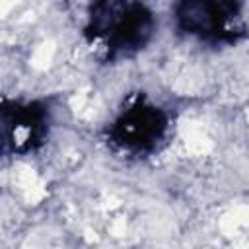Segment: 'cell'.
Masks as SVG:
<instances>
[{"instance_id":"cell-1","label":"cell","mask_w":249,"mask_h":249,"mask_svg":"<svg viewBox=\"0 0 249 249\" xmlns=\"http://www.w3.org/2000/svg\"><path fill=\"white\" fill-rule=\"evenodd\" d=\"M154 14L140 0H93L86 35L109 58L140 51L152 37Z\"/></svg>"},{"instance_id":"cell-2","label":"cell","mask_w":249,"mask_h":249,"mask_svg":"<svg viewBox=\"0 0 249 249\" xmlns=\"http://www.w3.org/2000/svg\"><path fill=\"white\" fill-rule=\"evenodd\" d=\"M239 0H179L177 25L183 33L204 41H233Z\"/></svg>"},{"instance_id":"cell-3","label":"cell","mask_w":249,"mask_h":249,"mask_svg":"<svg viewBox=\"0 0 249 249\" xmlns=\"http://www.w3.org/2000/svg\"><path fill=\"white\" fill-rule=\"evenodd\" d=\"M167 130V115L146 103H136L121 113L111 128V142L119 148L140 154L158 146Z\"/></svg>"},{"instance_id":"cell-4","label":"cell","mask_w":249,"mask_h":249,"mask_svg":"<svg viewBox=\"0 0 249 249\" xmlns=\"http://www.w3.org/2000/svg\"><path fill=\"white\" fill-rule=\"evenodd\" d=\"M45 124V111L37 105L16 107L14 124L4 123V138L6 142H14V150L25 152L35 146L41 134V126Z\"/></svg>"}]
</instances>
